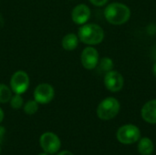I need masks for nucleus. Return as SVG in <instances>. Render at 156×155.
Listing matches in <instances>:
<instances>
[{
  "label": "nucleus",
  "mask_w": 156,
  "mask_h": 155,
  "mask_svg": "<svg viewBox=\"0 0 156 155\" xmlns=\"http://www.w3.org/2000/svg\"><path fill=\"white\" fill-rule=\"evenodd\" d=\"M12 97V90L5 85L0 83V103H6L10 101Z\"/></svg>",
  "instance_id": "obj_14"
},
{
  "label": "nucleus",
  "mask_w": 156,
  "mask_h": 155,
  "mask_svg": "<svg viewBox=\"0 0 156 155\" xmlns=\"http://www.w3.org/2000/svg\"><path fill=\"white\" fill-rule=\"evenodd\" d=\"M153 72H154V75L155 76V78H156V62L154 63V68H153Z\"/></svg>",
  "instance_id": "obj_22"
},
{
  "label": "nucleus",
  "mask_w": 156,
  "mask_h": 155,
  "mask_svg": "<svg viewBox=\"0 0 156 155\" xmlns=\"http://www.w3.org/2000/svg\"><path fill=\"white\" fill-rule=\"evenodd\" d=\"M79 39L87 45L100 44L104 38V31L97 24H84L78 32Z\"/></svg>",
  "instance_id": "obj_2"
},
{
  "label": "nucleus",
  "mask_w": 156,
  "mask_h": 155,
  "mask_svg": "<svg viewBox=\"0 0 156 155\" xmlns=\"http://www.w3.org/2000/svg\"><path fill=\"white\" fill-rule=\"evenodd\" d=\"M154 146L152 142L147 137L142 138L138 143V151L142 155H151L154 152Z\"/></svg>",
  "instance_id": "obj_13"
},
{
  "label": "nucleus",
  "mask_w": 156,
  "mask_h": 155,
  "mask_svg": "<svg viewBox=\"0 0 156 155\" xmlns=\"http://www.w3.org/2000/svg\"><path fill=\"white\" fill-rule=\"evenodd\" d=\"M38 155H48V153H39Z\"/></svg>",
  "instance_id": "obj_23"
},
{
  "label": "nucleus",
  "mask_w": 156,
  "mask_h": 155,
  "mask_svg": "<svg viewBox=\"0 0 156 155\" xmlns=\"http://www.w3.org/2000/svg\"><path fill=\"white\" fill-rule=\"evenodd\" d=\"M39 143L42 150L48 154H54L58 153L61 146V143L58 136L53 132L43 133L40 136Z\"/></svg>",
  "instance_id": "obj_6"
},
{
  "label": "nucleus",
  "mask_w": 156,
  "mask_h": 155,
  "mask_svg": "<svg viewBox=\"0 0 156 155\" xmlns=\"http://www.w3.org/2000/svg\"><path fill=\"white\" fill-rule=\"evenodd\" d=\"M143 119L151 124H156V100H152L146 102L142 108Z\"/></svg>",
  "instance_id": "obj_11"
},
{
  "label": "nucleus",
  "mask_w": 156,
  "mask_h": 155,
  "mask_svg": "<svg viewBox=\"0 0 156 155\" xmlns=\"http://www.w3.org/2000/svg\"><path fill=\"white\" fill-rule=\"evenodd\" d=\"M33 96L38 104H48L54 99L55 90L50 84L41 83L36 87Z\"/></svg>",
  "instance_id": "obj_7"
},
{
  "label": "nucleus",
  "mask_w": 156,
  "mask_h": 155,
  "mask_svg": "<svg viewBox=\"0 0 156 155\" xmlns=\"http://www.w3.org/2000/svg\"><path fill=\"white\" fill-rule=\"evenodd\" d=\"M0 153H1V147H0Z\"/></svg>",
  "instance_id": "obj_24"
},
{
  "label": "nucleus",
  "mask_w": 156,
  "mask_h": 155,
  "mask_svg": "<svg viewBox=\"0 0 156 155\" xmlns=\"http://www.w3.org/2000/svg\"><path fill=\"white\" fill-rule=\"evenodd\" d=\"M23 109H24V111H25L26 114H27V115H33L38 110V103L35 100H28V101H27L23 105Z\"/></svg>",
  "instance_id": "obj_15"
},
{
  "label": "nucleus",
  "mask_w": 156,
  "mask_h": 155,
  "mask_svg": "<svg viewBox=\"0 0 156 155\" xmlns=\"http://www.w3.org/2000/svg\"><path fill=\"white\" fill-rule=\"evenodd\" d=\"M106 20L112 25H122L126 23L131 16L130 8L122 3H112L104 10Z\"/></svg>",
  "instance_id": "obj_1"
},
{
  "label": "nucleus",
  "mask_w": 156,
  "mask_h": 155,
  "mask_svg": "<svg viewBox=\"0 0 156 155\" xmlns=\"http://www.w3.org/2000/svg\"><path fill=\"white\" fill-rule=\"evenodd\" d=\"M90 2L96 6H102V5H106L108 0H90Z\"/></svg>",
  "instance_id": "obj_18"
},
{
  "label": "nucleus",
  "mask_w": 156,
  "mask_h": 155,
  "mask_svg": "<svg viewBox=\"0 0 156 155\" xmlns=\"http://www.w3.org/2000/svg\"><path fill=\"white\" fill-rule=\"evenodd\" d=\"M10 105L14 110H19L20 108H22L24 105V100L21 94L15 93V95H12L10 99Z\"/></svg>",
  "instance_id": "obj_16"
},
{
  "label": "nucleus",
  "mask_w": 156,
  "mask_h": 155,
  "mask_svg": "<svg viewBox=\"0 0 156 155\" xmlns=\"http://www.w3.org/2000/svg\"><path fill=\"white\" fill-rule=\"evenodd\" d=\"M5 134V127L0 126V143L3 141V138H4Z\"/></svg>",
  "instance_id": "obj_19"
},
{
  "label": "nucleus",
  "mask_w": 156,
  "mask_h": 155,
  "mask_svg": "<svg viewBox=\"0 0 156 155\" xmlns=\"http://www.w3.org/2000/svg\"><path fill=\"white\" fill-rule=\"evenodd\" d=\"M30 84V79L28 74L24 70L16 71L10 79V89L14 93L23 94L25 93Z\"/></svg>",
  "instance_id": "obj_5"
},
{
  "label": "nucleus",
  "mask_w": 156,
  "mask_h": 155,
  "mask_svg": "<svg viewBox=\"0 0 156 155\" xmlns=\"http://www.w3.org/2000/svg\"><path fill=\"white\" fill-rule=\"evenodd\" d=\"M3 120H4V111H3V110L0 108V123L3 122Z\"/></svg>",
  "instance_id": "obj_21"
},
{
  "label": "nucleus",
  "mask_w": 156,
  "mask_h": 155,
  "mask_svg": "<svg viewBox=\"0 0 156 155\" xmlns=\"http://www.w3.org/2000/svg\"><path fill=\"white\" fill-rule=\"evenodd\" d=\"M80 61L86 69H94L99 63V53L93 47H87L83 49Z\"/></svg>",
  "instance_id": "obj_9"
},
{
  "label": "nucleus",
  "mask_w": 156,
  "mask_h": 155,
  "mask_svg": "<svg viewBox=\"0 0 156 155\" xmlns=\"http://www.w3.org/2000/svg\"><path fill=\"white\" fill-rule=\"evenodd\" d=\"M123 77L116 70H110L104 77V85L112 92H118L123 87Z\"/></svg>",
  "instance_id": "obj_8"
},
{
  "label": "nucleus",
  "mask_w": 156,
  "mask_h": 155,
  "mask_svg": "<svg viewBox=\"0 0 156 155\" xmlns=\"http://www.w3.org/2000/svg\"><path fill=\"white\" fill-rule=\"evenodd\" d=\"M58 155H74L71 152H69V151H62V152H60V153H58Z\"/></svg>",
  "instance_id": "obj_20"
},
{
  "label": "nucleus",
  "mask_w": 156,
  "mask_h": 155,
  "mask_svg": "<svg viewBox=\"0 0 156 155\" xmlns=\"http://www.w3.org/2000/svg\"><path fill=\"white\" fill-rule=\"evenodd\" d=\"M100 67L102 70L104 71H110L112 70V67H113V62L112 60V58H103L101 60V63H100Z\"/></svg>",
  "instance_id": "obj_17"
},
{
  "label": "nucleus",
  "mask_w": 156,
  "mask_h": 155,
  "mask_svg": "<svg viewBox=\"0 0 156 155\" xmlns=\"http://www.w3.org/2000/svg\"><path fill=\"white\" fill-rule=\"evenodd\" d=\"M120 111V102L112 97L104 99L97 108V115L102 121H109L116 117Z\"/></svg>",
  "instance_id": "obj_3"
},
{
  "label": "nucleus",
  "mask_w": 156,
  "mask_h": 155,
  "mask_svg": "<svg viewBox=\"0 0 156 155\" xmlns=\"http://www.w3.org/2000/svg\"><path fill=\"white\" fill-rule=\"evenodd\" d=\"M79 40H80L79 37L76 34H73V33L67 34L62 38V41H61L62 48L67 51H72L78 47Z\"/></svg>",
  "instance_id": "obj_12"
},
{
  "label": "nucleus",
  "mask_w": 156,
  "mask_h": 155,
  "mask_svg": "<svg viewBox=\"0 0 156 155\" xmlns=\"http://www.w3.org/2000/svg\"><path fill=\"white\" fill-rule=\"evenodd\" d=\"M117 140L122 144H133L140 140L141 132L133 124H126L119 128L117 132Z\"/></svg>",
  "instance_id": "obj_4"
},
{
  "label": "nucleus",
  "mask_w": 156,
  "mask_h": 155,
  "mask_svg": "<svg viewBox=\"0 0 156 155\" xmlns=\"http://www.w3.org/2000/svg\"><path fill=\"white\" fill-rule=\"evenodd\" d=\"M90 17V9L85 4L76 5L71 12L72 21L77 25H84Z\"/></svg>",
  "instance_id": "obj_10"
}]
</instances>
